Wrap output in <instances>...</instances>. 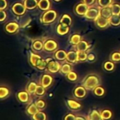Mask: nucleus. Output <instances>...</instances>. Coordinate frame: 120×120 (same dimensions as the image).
Wrapping results in <instances>:
<instances>
[{"mask_svg": "<svg viewBox=\"0 0 120 120\" xmlns=\"http://www.w3.org/2000/svg\"><path fill=\"white\" fill-rule=\"evenodd\" d=\"M67 53L64 50H62V49L56 51L54 54L55 58L59 60V61H64V60L67 59Z\"/></svg>", "mask_w": 120, "mask_h": 120, "instance_id": "nucleus-23", "label": "nucleus"}, {"mask_svg": "<svg viewBox=\"0 0 120 120\" xmlns=\"http://www.w3.org/2000/svg\"><path fill=\"white\" fill-rule=\"evenodd\" d=\"M39 111H40V109L38 108L35 102L30 103L26 108V114L30 116H33L34 114H35Z\"/></svg>", "mask_w": 120, "mask_h": 120, "instance_id": "nucleus-13", "label": "nucleus"}, {"mask_svg": "<svg viewBox=\"0 0 120 120\" xmlns=\"http://www.w3.org/2000/svg\"><path fill=\"white\" fill-rule=\"evenodd\" d=\"M100 16V10L96 8H90L86 12L85 17L90 20H96Z\"/></svg>", "mask_w": 120, "mask_h": 120, "instance_id": "nucleus-4", "label": "nucleus"}, {"mask_svg": "<svg viewBox=\"0 0 120 120\" xmlns=\"http://www.w3.org/2000/svg\"><path fill=\"white\" fill-rule=\"evenodd\" d=\"M69 27L68 26L64 25L62 23L59 24L57 28H56L57 33L61 35H64L67 34L69 33Z\"/></svg>", "mask_w": 120, "mask_h": 120, "instance_id": "nucleus-16", "label": "nucleus"}, {"mask_svg": "<svg viewBox=\"0 0 120 120\" xmlns=\"http://www.w3.org/2000/svg\"><path fill=\"white\" fill-rule=\"evenodd\" d=\"M45 93V88L43 87L42 85H38L35 93V95H37V96L40 97V96L44 95Z\"/></svg>", "mask_w": 120, "mask_h": 120, "instance_id": "nucleus-33", "label": "nucleus"}, {"mask_svg": "<svg viewBox=\"0 0 120 120\" xmlns=\"http://www.w3.org/2000/svg\"><path fill=\"white\" fill-rule=\"evenodd\" d=\"M100 80L99 78L96 75H89L88 76L83 83V86L87 89V90H94L97 86H99Z\"/></svg>", "mask_w": 120, "mask_h": 120, "instance_id": "nucleus-1", "label": "nucleus"}, {"mask_svg": "<svg viewBox=\"0 0 120 120\" xmlns=\"http://www.w3.org/2000/svg\"><path fill=\"white\" fill-rule=\"evenodd\" d=\"M67 107L72 111H79L81 108V105L79 102L71 99L67 100Z\"/></svg>", "mask_w": 120, "mask_h": 120, "instance_id": "nucleus-10", "label": "nucleus"}, {"mask_svg": "<svg viewBox=\"0 0 120 120\" xmlns=\"http://www.w3.org/2000/svg\"><path fill=\"white\" fill-rule=\"evenodd\" d=\"M33 47L35 51H40L44 48V45L40 40H35L33 44Z\"/></svg>", "mask_w": 120, "mask_h": 120, "instance_id": "nucleus-35", "label": "nucleus"}, {"mask_svg": "<svg viewBox=\"0 0 120 120\" xmlns=\"http://www.w3.org/2000/svg\"><path fill=\"white\" fill-rule=\"evenodd\" d=\"M98 2L101 8L108 7L112 5V0H98Z\"/></svg>", "mask_w": 120, "mask_h": 120, "instance_id": "nucleus-32", "label": "nucleus"}, {"mask_svg": "<svg viewBox=\"0 0 120 120\" xmlns=\"http://www.w3.org/2000/svg\"><path fill=\"white\" fill-rule=\"evenodd\" d=\"M88 120H103V119L101 116V113L96 109H93L88 116Z\"/></svg>", "mask_w": 120, "mask_h": 120, "instance_id": "nucleus-17", "label": "nucleus"}, {"mask_svg": "<svg viewBox=\"0 0 120 120\" xmlns=\"http://www.w3.org/2000/svg\"><path fill=\"white\" fill-rule=\"evenodd\" d=\"M38 85L35 83V82H30L28 86H27V89L26 90L30 93V94H35L36 88H37Z\"/></svg>", "mask_w": 120, "mask_h": 120, "instance_id": "nucleus-30", "label": "nucleus"}, {"mask_svg": "<svg viewBox=\"0 0 120 120\" xmlns=\"http://www.w3.org/2000/svg\"><path fill=\"white\" fill-rule=\"evenodd\" d=\"M35 104H36L38 108L40 110H42L46 107V103H45V102L43 100H37L35 102Z\"/></svg>", "mask_w": 120, "mask_h": 120, "instance_id": "nucleus-41", "label": "nucleus"}, {"mask_svg": "<svg viewBox=\"0 0 120 120\" xmlns=\"http://www.w3.org/2000/svg\"><path fill=\"white\" fill-rule=\"evenodd\" d=\"M76 47L77 51H79V52H86L88 49L89 45H88V44L86 41L81 40L79 42V44H77L76 45Z\"/></svg>", "mask_w": 120, "mask_h": 120, "instance_id": "nucleus-21", "label": "nucleus"}, {"mask_svg": "<svg viewBox=\"0 0 120 120\" xmlns=\"http://www.w3.org/2000/svg\"><path fill=\"white\" fill-rule=\"evenodd\" d=\"M30 93L26 90V91H20L17 93L16 98L19 102L21 103H28L30 99Z\"/></svg>", "mask_w": 120, "mask_h": 120, "instance_id": "nucleus-8", "label": "nucleus"}, {"mask_svg": "<svg viewBox=\"0 0 120 120\" xmlns=\"http://www.w3.org/2000/svg\"><path fill=\"white\" fill-rule=\"evenodd\" d=\"M80 41H81V36L79 34H74L70 38L71 43L72 45H76L77 44H79V42Z\"/></svg>", "mask_w": 120, "mask_h": 120, "instance_id": "nucleus-36", "label": "nucleus"}, {"mask_svg": "<svg viewBox=\"0 0 120 120\" xmlns=\"http://www.w3.org/2000/svg\"><path fill=\"white\" fill-rule=\"evenodd\" d=\"M67 79L69 81H76L78 79V76L77 74L74 71H70L69 74H67Z\"/></svg>", "mask_w": 120, "mask_h": 120, "instance_id": "nucleus-38", "label": "nucleus"}, {"mask_svg": "<svg viewBox=\"0 0 120 120\" xmlns=\"http://www.w3.org/2000/svg\"><path fill=\"white\" fill-rule=\"evenodd\" d=\"M111 59L113 62H120V52H115L112 53L111 55Z\"/></svg>", "mask_w": 120, "mask_h": 120, "instance_id": "nucleus-42", "label": "nucleus"}, {"mask_svg": "<svg viewBox=\"0 0 120 120\" xmlns=\"http://www.w3.org/2000/svg\"><path fill=\"white\" fill-rule=\"evenodd\" d=\"M57 48V43L53 40H48L44 44V49L46 51L52 52Z\"/></svg>", "mask_w": 120, "mask_h": 120, "instance_id": "nucleus-11", "label": "nucleus"}, {"mask_svg": "<svg viewBox=\"0 0 120 120\" xmlns=\"http://www.w3.org/2000/svg\"><path fill=\"white\" fill-rule=\"evenodd\" d=\"M88 9H89L88 6L83 2V3H80L76 6L75 11L79 16H85L86 12L88 11Z\"/></svg>", "mask_w": 120, "mask_h": 120, "instance_id": "nucleus-7", "label": "nucleus"}, {"mask_svg": "<svg viewBox=\"0 0 120 120\" xmlns=\"http://www.w3.org/2000/svg\"><path fill=\"white\" fill-rule=\"evenodd\" d=\"M83 2L89 7V6H91L93 4H94L95 0H83Z\"/></svg>", "mask_w": 120, "mask_h": 120, "instance_id": "nucleus-46", "label": "nucleus"}, {"mask_svg": "<svg viewBox=\"0 0 120 120\" xmlns=\"http://www.w3.org/2000/svg\"><path fill=\"white\" fill-rule=\"evenodd\" d=\"M112 14H119L120 12V5L119 4H113L110 6Z\"/></svg>", "mask_w": 120, "mask_h": 120, "instance_id": "nucleus-40", "label": "nucleus"}, {"mask_svg": "<svg viewBox=\"0 0 120 120\" xmlns=\"http://www.w3.org/2000/svg\"><path fill=\"white\" fill-rule=\"evenodd\" d=\"M103 67H104L105 70H106L107 71H111L114 70V63L112 62L108 61V62H105Z\"/></svg>", "mask_w": 120, "mask_h": 120, "instance_id": "nucleus-39", "label": "nucleus"}, {"mask_svg": "<svg viewBox=\"0 0 120 120\" xmlns=\"http://www.w3.org/2000/svg\"><path fill=\"white\" fill-rule=\"evenodd\" d=\"M42 57L40 56V55H38V54H33V53H31L30 54V62L31 64V65L34 67H36V64L38 62V60L40 59H41Z\"/></svg>", "mask_w": 120, "mask_h": 120, "instance_id": "nucleus-25", "label": "nucleus"}, {"mask_svg": "<svg viewBox=\"0 0 120 120\" xmlns=\"http://www.w3.org/2000/svg\"><path fill=\"white\" fill-rule=\"evenodd\" d=\"M61 72L63 74H69L70 71H71V66L69 64H64L61 67V69H60Z\"/></svg>", "mask_w": 120, "mask_h": 120, "instance_id": "nucleus-34", "label": "nucleus"}, {"mask_svg": "<svg viewBox=\"0 0 120 120\" xmlns=\"http://www.w3.org/2000/svg\"><path fill=\"white\" fill-rule=\"evenodd\" d=\"M38 7L42 11L48 10L50 7L49 0H39Z\"/></svg>", "mask_w": 120, "mask_h": 120, "instance_id": "nucleus-18", "label": "nucleus"}, {"mask_svg": "<svg viewBox=\"0 0 120 120\" xmlns=\"http://www.w3.org/2000/svg\"><path fill=\"white\" fill-rule=\"evenodd\" d=\"M109 24L114 26H117L120 25V16L119 14H112V16L109 19Z\"/></svg>", "mask_w": 120, "mask_h": 120, "instance_id": "nucleus-22", "label": "nucleus"}, {"mask_svg": "<svg viewBox=\"0 0 120 120\" xmlns=\"http://www.w3.org/2000/svg\"><path fill=\"white\" fill-rule=\"evenodd\" d=\"M19 26L18 23L15 22H10L7 23L5 26V30L9 33H14L19 29Z\"/></svg>", "mask_w": 120, "mask_h": 120, "instance_id": "nucleus-14", "label": "nucleus"}, {"mask_svg": "<svg viewBox=\"0 0 120 120\" xmlns=\"http://www.w3.org/2000/svg\"><path fill=\"white\" fill-rule=\"evenodd\" d=\"M9 95V90L7 87L1 86L0 88V98L1 100H3L6 98H7Z\"/></svg>", "mask_w": 120, "mask_h": 120, "instance_id": "nucleus-28", "label": "nucleus"}, {"mask_svg": "<svg viewBox=\"0 0 120 120\" xmlns=\"http://www.w3.org/2000/svg\"><path fill=\"white\" fill-rule=\"evenodd\" d=\"M74 95L78 99H83L86 95V88L84 86H77L74 90Z\"/></svg>", "mask_w": 120, "mask_h": 120, "instance_id": "nucleus-6", "label": "nucleus"}, {"mask_svg": "<svg viewBox=\"0 0 120 120\" xmlns=\"http://www.w3.org/2000/svg\"><path fill=\"white\" fill-rule=\"evenodd\" d=\"M7 18V14L5 11H4L3 10H2L0 11V21L2 22L3 21H4Z\"/></svg>", "mask_w": 120, "mask_h": 120, "instance_id": "nucleus-45", "label": "nucleus"}, {"mask_svg": "<svg viewBox=\"0 0 120 120\" xmlns=\"http://www.w3.org/2000/svg\"><path fill=\"white\" fill-rule=\"evenodd\" d=\"M7 7V2L6 0H0V9L4 10Z\"/></svg>", "mask_w": 120, "mask_h": 120, "instance_id": "nucleus-44", "label": "nucleus"}, {"mask_svg": "<svg viewBox=\"0 0 120 120\" xmlns=\"http://www.w3.org/2000/svg\"><path fill=\"white\" fill-rule=\"evenodd\" d=\"M47 67V60H44L42 58L38 60V62L36 64V68L39 70H44Z\"/></svg>", "mask_w": 120, "mask_h": 120, "instance_id": "nucleus-26", "label": "nucleus"}, {"mask_svg": "<svg viewBox=\"0 0 120 120\" xmlns=\"http://www.w3.org/2000/svg\"><path fill=\"white\" fill-rule=\"evenodd\" d=\"M93 93L94 94L98 96V97H101V96H103L104 94H105V89L102 87V86H97L95 88H94L93 90Z\"/></svg>", "mask_w": 120, "mask_h": 120, "instance_id": "nucleus-31", "label": "nucleus"}, {"mask_svg": "<svg viewBox=\"0 0 120 120\" xmlns=\"http://www.w3.org/2000/svg\"><path fill=\"white\" fill-rule=\"evenodd\" d=\"M95 23L97 26L99 27L100 28H105L109 24V21L108 19H106L102 16H100L95 20Z\"/></svg>", "mask_w": 120, "mask_h": 120, "instance_id": "nucleus-9", "label": "nucleus"}, {"mask_svg": "<svg viewBox=\"0 0 120 120\" xmlns=\"http://www.w3.org/2000/svg\"><path fill=\"white\" fill-rule=\"evenodd\" d=\"M64 120H76V116L74 114L69 113L64 116Z\"/></svg>", "mask_w": 120, "mask_h": 120, "instance_id": "nucleus-43", "label": "nucleus"}, {"mask_svg": "<svg viewBox=\"0 0 120 120\" xmlns=\"http://www.w3.org/2000/svg\"><path fill=\"white\" fill-rule=\"evenodd\" d=\"M78 55V61L79 62H84L88 59V54L85 52H77Z\"/></svg>", "mask_w": 120, "mask_h": 120, "instance_id": "nucleus-37", "label": "nucleus"}, {"mask_svg": "<svg viewBox=\"0 0 120 120\" xmlns=\"http://www.w3.org/2000/svg\"><path fill=\"white\" fill-rule=\"evenodd\" d=\"M119 16H120V12H119Z\"/></svg>", "mask_w": 120, "mask_h": 120, "instance_id": "nucleus-50", "label": "nucleus"}, {"mask_svg": "<svg viewBox=\"0 0 120 120\" xmlns=\"http://www.w3.org/2000/svg\"><path fill=\"white\" fill-rule=\"evenodd\" d=\"M52 77L49 74H44L41 79V85L45 88L49 87L52 83Z\"/></svg>", "mask_w": 120, "mask_h": 120, "instance_id": "nucleus-12", "label": "nucleus"}, {"mask_svg": "<svg viewBox=\"0 0 120 120\" xmlns=\"http://www.w3.org/2000/svg\"><path fill=\"white\" fill-rule=\"evenodd\" d=\"M76 120H87L86 118L82 116H76Z\"/></svg>", "mask_w": 120, "mask_h": 120, "instance_id": "nucleus-48", "label": "nucleus"}, {"mask_svg": "<svg viewBox=\"0 0 120 120\" xmlns=\"http://www.w3.org/2000/svg\"><path fill=\"white\" fill-rule=\"evenodd\" d=\"M26 9H27L25 7L24 4H23L21 3H16L12 6L13 12L18 16H21V15L24 14Z\"/></svg>", "mask_w": 120, "mask_h": 120, "instance_id": "nucleus-5", "label": "nucleus"}, {"mask_svg": "<svg viewBox=\"0 0 120 120\" xmlns=\"http://www.w3.org/2000/svg\"><path fill=\"white\" fill-rule=\"evenodd\" d=\"M101 116L103 120H109L112 116V112L109 109H104L101 112Z\"/></svg>", "mask_w": 120, "mask_h": 120, "instance_id": "nucleus-29", "label": "nucleus"}, {"mask_svg": "<svg viewBox=\"0 0 120 120\" xmlns=\"http://www.w3.org/2000/svg\"><path fill=\"white\" fill-rule=\"evenodd\" d=\"M67 61L69 63L74 64L78 62V55L77 52L75 51H70L67 53Z\"/></svg>", "mask_w": 120, "mask_h": 120, "instance_id": "nucleus-15", "label": "nucleus"}, {"mask_svg": "<svg viewBox=\"0 0 120 120\" xmlns=\"http://www.w3.org/2000/svg\"><path fill=\"white\" fill-rule=\"evenodd\" d=\"M54 2H60V1H62V0H54Z\"/></svg>", "mask_w": 120, "mask_h": 120, "instance_id": "nucleus-49", "label": "nucleus"}, {"mask_svg": "<svg viewBox=\"0 0 120 120\" xmlns=\"http://www.w3.org/2000/svg\"><path fill=\"white\" fill-rule=\"evenodd\" d=\"M95 55L92 53L88 55V59L90 60V61H93V60L95 59Z\"/></svg>", "mask_w": 120, "mask_h": 120, "instance_id": "nucleus-47", "label": "nucleus"}, {"mask_svg": "<svg viewBox=\"0 0 120 120\" xmlns=\"http://www.w3.org/2000/svg\"><path fill=\"white\" fill-rule=\"evenodd\" d=\"M112 12L110 7L102 8L100 9V16L109 19L112 16Z\"/></svg>", "mask_w": 120, "mask_h": 120, "instance_id": "nucleus-20", "label": "nucleus"}, {"mask_svg": "<svg viewBox=\"0 0 120 120\" xmlns=\"http://www.w3.org/2000/svg\"><path fill=\"white\" fill-rule=\"evenodd\" d=\"M32 117L33 120H47V115L46 114L40 110L39 112H38L35 114H34Z\"/></svg>", "mask_w": 120, "mask_h": 120, "instance_id": "nucleus-24", "label": "nucleus"}, {"mask_svg": "<svg viewBox=\"0 0 120 120\" xmlns=\"http://www.w3.org/2000/svg\"><path fill=\"white\" fill-rule=\"evenodd\" d=\"M71 22H72L71 18L70 17V16H69L67 14L63 15L62 18L60 19V23H62V24L68 26H69L71 24Z\"/></svg>", "mask_w": 120, "mask_h": 120, "instance_id": "nucleus-27", "label": "nucleus"}, {"mask_svg": "<svg viewBox=\"0 0 120 120\" xmlns=\"http://www.w3.org/2000/svg\"><path fill=\"white\" fill-rule=\"evenodd\" d=\"M56 18V12L54 10H48L45 12L41 18V21L45 24L51 23Z\"/></svg>", "mask_w": 120, "mask_h": 120, "instance_id": "nucleus-2", "label": "nucleus"}, {"mask_svg": "<svg viewBox=\"0 0 120 120\" xmlns=\"http://www.w3.org/2000/svg\"><path fill=\"white\" fill-rule=\"evenodd\" d=\"M47 69L50 73H56L61 69V66L59 63L56 61H54L52 59H47Z\"/></svg>", "mask_w": 120, "mask_h": 120, "instance_id": "nucleus-3", "label": "nucleus"}, {"mask_svg": "<svg viewBox=\"0 0 120 120\" xmlns=\"http://www.w3.org/2000/svg\"><path fill=\"white\" fill-rule=\"evenodd\" d=\"M38 1L37 0H25L24 1V5L26 7L27 9L32 10L34 9L38 6Z\"/></svg>", "mask_w": 120, "mask_h": 120, "instance_id": "nucleus-19", "label": "nucleus"}]
</instances>
